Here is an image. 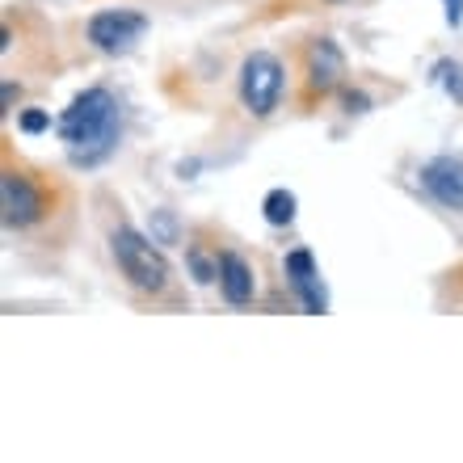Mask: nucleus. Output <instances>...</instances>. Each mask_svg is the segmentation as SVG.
<instances>
[{"instance_id":"1","label":"nucleus","mask_w":463,"mask_h":463,"mask_svg":"<svg viewBox=\"0 0 463 463\" xmlns=\"http://www.w3.org/2000/svg\"><path fill=\"white\" fill-rule=\"evenodd\" d=\"M60 135L76 165H98L118 144V101L110 89H85L80 98L63 110Z\"/></svg>"},{"instance_id":"2","label":"nucleus","mask_w":463,"mask_h":463,"mask_svg":"<svg viewBox=\"0 0 463 463\" xmlns=\"http://www.w3.org/2000/svg\"><path fill=\"white\" fill-rule=\"evenodd\" d=\"M110 249H114V261H118L122 279L131 282L135 291L160 295L169 287V261H165V253H160L147 236H139L135 228L118 223V228L110 232Z\"/></svg>"},{"instance_id":"3","label":"nucleus","mask_w":463,"mask_h":463,"mask_svg":"<svg viewBox=\"0 0 463 463\" xmlns=\"http://www.w3.org/2000/svg\"><path fill=\"white\" fill-rule=\"evenodd\" d=\"M282 89H287V72H282L279 55L253 51V55L241 63V101L249 114H257V118L274 114L282 101Z\"/></svg>"},{"instance_id":"4","label":"nucleus","mask_w":463,"mask_h":463,"mask_svg":"<svg viewBox=\"0 0 463 463\" xmlns=\"http://www.w3.org/2000/svg\"><path fill=\"white\" fill-rule=\"evenodd\" d=\"M0 211H5V228H30L47 215V190L30 173L9 169L0 177Z\"/></svg>"},{"instance_id":"5","label":"nucleus","mask_w":463,"mask_h":463,"mask_svg":"<svg viewBox=\"0 0 463 463\" xmlns=\"http://www.w3.org/2000/svg\"><path fill=\"white\" fill-rule=\"evenodd\" d=\"M147 30V17L135 9H101L89 17V43L106 55H122L131 51Z\"/></svg>"},{"instance_id":"6","label":"nucleus","mask_w":463,"mask_h":463,"mask_svg":"<svg viewBox=\"0 0 463 463\" xmlns=\"http://www.w3.org/2000/svg\"><path fill=\"white\" fill-rule=\"evenodd\" d=\"M421 185L439 198L447 211H463V160L439 156L421 169Z\"/></svg>"},{"instance_id":"7","label":"nucleus","mask_w":463,"mask_h":463,"mask_svg":"<svg viewBox=\"0 0 463 463\" xmlns=\"http://www.w3.org/2000/svg\"><path fill=\"white\" fill-rule=\"evenodd\" d=\"M287 279H291V287L299 291V299H304L307 312H325V307H329V295H325L320 269H317V261H312V253H307V249L287 253Z\"/></svg>"},{"instance_id":"8","label":"nucleus","mask_w":463,"mask_h":463,"mask_svg":"<svg viewBox=\"0 0 463 463\" xmlns=\"http://www.w3.org/2000/svg\"><path fill=\"white\" fill-rule=\"evenodd\" d=\"M342 76H345V60H342V51H337V43L317 38L307 47V89L312 93H333Z\"/></svg>"},{"instance_id":"9","label":"nucleus","mask_w":463,"mask_h":463,"mask_svg":"<svg viewBox=\"0 0 463 463\" xmlns=\"http://www.w3.org/2000/svg\"><path fill=\"white\" fill-rule=\"evenodd\" d=\"M220 291H223V299L236 304V307H244L249 299H253L257 282H253V269H249V261H244L241 253H223V261H220Z\"/></svg>"},{"instance_id":"10","label":"nucleus","mask_w":463,"mask_h":463,"mask_svg":"<svg viewBox=\"0 0 463 463\" xmlns=\"http://www.w3.org/2000/svg\"><path fill=\"white\" fill-rule=\"evenodd\" d=\"M261 211H266V220L274 223V228H282V223L295 220V194L291 190H269L266 203H261Z\"/></svg>"},{"instance_id":"11","label":"nucleus","mask_w":463,"mask_h":463,"mask_svg":"<svg viewBox=\"0 0 463 463\" xmlns=\"http://www.w3.org/2000/svg\"><path fill=\"white\" fill-rule=\"evenodd\" d=\"M185 261H190V269H194L198 282H220V261H223V253L207 257V253H203V244H190Z\"/></svg>"},{"instance_id":"12","label":"nucleus","mask_w":463,"mask_h":463,"mask_svg":"<svg viewBox=\"0 0 463 463\" xmlns=\"http://www.w3.org/2000/svg\"><path fill=\"white\" fill-rule=\"evenodd\" d=\"M439 76H442V85L451 89V98L463 101V68L459 63H439Z\"/></svg>"},{"instance_id":"13","label":"nucleus","mask_w":463,"mask_h":463,"mask_svg":"<svg viewBox=\"0 0 463 463\" xmlns=\"http://www.w3.org/2000/svg\"><path fill=\"white\" fill-rule=\"evenodd\" d=\"M47 114H38V110H30V114H22V131H43L47 127Z\"/></svg>"},{"instance_id":"14","label":"nucleus","mask_w":463,"mask_h":463,"mask_svg":"<svg viewBox=\"0 0 463 463\" xmlns=\"http://www.w3.org/2000/svg\"><path fill=\"white\" fill-rule=\"evenodd\" d=\"M447 22L451 25L463 22V0H447Z\"/></svg>"}]
</instances>
